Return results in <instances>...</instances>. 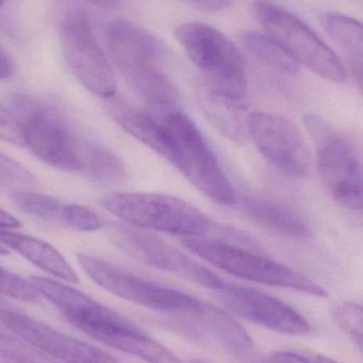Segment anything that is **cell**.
<instances>
[{"label": "cell", "mask_w": 363, "mask_h": 363, "mask_svg": "<svg viewBox=\"0 0 363 363\" xmlns=\"http://www.w3.org/2000/svg\"><path fill=\"white\" fill-rule=\"evenodd\" d=\"M11 104L23 129L25 146L40 161L100 183H119L126 178L121 160L79 133L67 116L50 102L19 93L12 96Z\"/></svg>", "instance_id": "obj_1"}, {"label": "cell", "mask_w": 363, "mask_h": 363, "mask_svg": "<svg viewBox=\"0 0 363 363\" xmlns=\"http://www.w3.org/2000/svg\"><path fill=\"white\" fill-rule=\"evenodd\" d=\"M109 57L126 82L151 108H173L178 102L174 83L160 68L161 45L140 26L117 19L106 33Z\"/></svg>", "instance_id": "obj_2"}, {"label": "cell", "mask_w": 363, "mask_h": 363, "mask_svg": "<svg viewBox=\"0 0 363 363\" xmlns=\"http://www.w3.org/2000/svg\"><path fill=\"white\" fill-rule=\"evenodd\" d=\"M159 121L172 147V164L200 192L223 205L237 202L232 183L193 121L176 108L159 111Z\"/></svg>", "instance_id": "obj_3"}, {"label": "cell", "mask_w": 363, "mask_h": 363, "mask_svg": "<svg viewBox=\"0 0 363 363\" xmlns=\"http://www.w3.org/2000/svg\"><path fill=\"white\" fill-rule=\"evenodd\" d=\"M100 204L123 223L141 230L183 238L205 236L210 230V220L202 211L168 194L117 192L104 196Z\"/></svg>", "instance_id": "obj_4"}, {"label": "cell", "mask_w": 363, "mask_h": 363, "mask_svg": "<svg viewBox=\"0 0 363 363\" xmlns=\"http://www.w3.org/2000/svg\"><path fill=\"white\" fill-rule=\"evenodd\" d=\"M77 260L94 283L139 306L185 320L194 326L208 308L209 303L187 292L130 274L95 256L80 253Z\"/></svg>", "instance_id": "obj_5"}, {"label": "cell", "mask_w": 363, "mask_h": 363, "mask_svg": "<svg viewBox=\"0 0 363 363\" xmlns=\"http://www.w3.org/2000/svg\"><path fill=\"white\" fill-rule=\"evenodd\" d=\"M175 36L204 72L207 91L243 101L247 80L242 55L225 34L207 23H187L177 28Z\"/></svg>", "instance_id": "obj_6"}, {"label": "cell", "mask_w": 363, "mask_h": 363, "mask_svg": "<svg viewBox=\"0 0 363 363\" xmlns=\"http://www.w3.org/2000/svg\"><path fill=\"white\" fill-rule=\"evenodd\" d=\"M183 247L205 262L229 274L247 281L296 290L324 298L326 291L319 284L285 264L260 255L234 243L207 237H190L181 240Z\"/></svg>", "instance_id": "obj_7"}, {"label": "cell", "mask_w": 363, "mask_h": 363, "mask_svg": "<svg viewBox=\"0 0 363 363\" xmlns=\"http://www.w3.org/2000/svg\"><path fill=\"white\" fill-rule=\"evenodd\" d=\"M57 28L62 52L77 80L98 97L114 98L117 78L87 11L75 2L64 4L57 16Z\"/></svg>", "instance_id": "obj_8"}, {"label": "cell", "mask_w": 363, "mask_h": 363, "mask_svg": "<svg viewBox=\"0 0 363 363\" xmlns=\"http://www.w3.org/2000/svg\"><path fill=\"white\" fill-rule=\"evenodd\" d=\"M256 16L266 34L298 64L332 83H345L347 70L338 55L298 16L268 0H258Z\"/></svg>", "instance_id": "obj_9"}, {"label": "cell", "mask_w": 363, "mask_h": 363, "mask_svg": "<svg viewBox=\"0 0 363 363\" xmlns=\"http://www.w3.org/2000/svg\"><path fill=\"white\" fill-rule=\"evenodd\" d=\"M305 123L315 143L318 172L326 191L345 208L362 211V164L353 145L318 115H308Z\"/></svg>", "instance_id": "obj_10"}, {"label": "cell", "mask_w": 363, "mask_h": 363, "mask_svg": "<svg viewBox=\"0 0 363 363\" xmlns=\"http://www.w3.org/2000/svg\"><path fill=\"white\" fill-rule=\"evenodd\" d=\"M110 233L113 242L124 253L147 266L183 277L212 292L225 281L153 233L125 223L113 224Z\"/></svg>", "instance_id": "obj_11"}, {"label": "cell", "mask_w": 363, "mask_h": 363, "mask_svg": "<svg viewBox=\"0 0 363 363\" xmlns=\"http://www.w3.org/2000/svg\"><path fill=\"white\" fill-rule=\"evenodd\" d=\"M247 134L260 155L283 174L305 178L313 167V155L300 128L283 115L257 112L247 115Z\"/></svg>", "instance_id": "obj_12"}, {"label": "cell", "mask_w": 363, "mask_h": 363, "mask_svg": "<svg viewBox=\"0 0 363 363\" xmlns=\"http://www.w3.org/2000/svg\"><path fill=\"white\" fill-rule=\"evenodd\" d=\"M213 294L232 313L273 332L289 336H306L310 333L306 318L266 292L224 281Z\"/></svg>", "instance_id": "obj_13"}, {"label": "cell", "mask_w": 363, "mask_h": 363, "mask_svg": "<svg viewBox=\"0 0 363 363\" xmlns=\"http://www.w3.org/2000/svg\"><path fill=\"white\" fill-rule=\"evenodd\" d=\"M0 324L60 363H121L104 350L59 332L15 307L0 313Z\"/></svg>", "instance_id": "obj_14"}, {"label": "cell", "mask_w": 363, "mask_h": 363, "mask_svg": "<svg viewBox=\"0 0 363 363\" xmlns=\"http://www.w3.org/2000/svg\"><path fill=\"white\" fill-rule=\"evenodd\" d=\"M106 108L107 112L121 129L172 164V147L168 134L156 117L114 98L108 99Z\"/></svg>", "instance_id": "obj_15"}, {"label": "cell", "mask_w": 363, "mask_h": 363, "mask_svg": "<svg viewBox=\"0 0 363 363\" xmlns=\"http://www.w3.org/2000/svg\"><path fill=\"white\" fill-rule=\"evenodd\" d=\"M0 245L17 252L34 266L58 279L70 284H77L79 281L78 275L67 260L46 241L28 235L10 232L6 228H0Z\"/></svg>", "instance_id": "obj_16"}, {"label": "cell", "mask_w": 363, "mask_h": 363, "mask_svg": "<svg viewBox=\"0 0 363 363\" xmlns=\"http://www.w3.org/2000/svg\"><path fill=\"white\" fill-rule=\"evenodd\" d=\"M242 207L251 221L276 234L296 239L311 236V228L306 220L288 205L264 199L246 198Z\"/></svg>", "instance_id": "obj_17"}, {"label": "cell", "mask_w": 363, "mask_h": 363, "mask_svg": "<svg viewBox=\"0 0 363 363\" xmlns=\"http://www.w3.org/2000/svg\"><path fill=\"white\" fill-rule=\"evenodd\" d=\"M200 99L205 116L224 138L234 143H242L249 138L247 115L242 101L217 95L206 89Z\"/></svg>", "instance_id": "obj_18"}, {"label": "cell", "mask_w": 363, "mask_h": 363, "mask_svg": "<svg viewBox=\"0 0 363 363\" xmlns=\"http://www.w3.org/2000/svg\"><path fill=\"white\" fill-rule=\"evenodd\" d=\"M324 27L349 60L358 83L362 81L363 29L357 19L340 13H328L323 18Z\"/></svg>", "instance_id": "obj_19"}, {"label": "cell", "mask_w": 363, "mask_h": 363, "mask_svg": "<svg viewBox=\"0 0 363 363\" xmlns=\"http://www.w3.org/2000/svg\"><path fill=\"white\" fill-rule=\"evenodd\" d=\"M241 40L256 59L278 72L293 74L300 69V65L286 52L285 49L266 33L246 31L242 33Z\"/></svg>", "instance_id": "obj_20"}, {"label": "cell", "mask_w": 363, "mask_h": 363, "mask_svg": "<svg viewBox=\"0 0 363 363\" xmlns=\"http://www.w3.org/2000/svg\"><path fill=\"white\" fill-rule=\"evenodd\" d=\"M12 200L23 213L46 221H61L64 204L57 198L29 190H17L12 194Z\"/></svg>", "instance_id": "obj_21"}, {"label": "cell", "mask_w": 363, "mask_h": 363, "mask_svg": "<svg viewBox=\"0 0 363 363\" xmlns=\"http://www.w3.org/2000/svg\"><path fill=\"white\" fill-rule=\"evenodd\" d=\"M0 363H60L33 345L0 328Z\"/></svg>", "instance_id": "obj_22"}, {"label": "cell", "mask_w": 363, "mask_h": 363, "mask_svg": "<svg viewBox=\"0 0 363 363\" xmlns=\"http://www.w3.org/2000/svg\"><path fill=\"white\" fill-rule=\"evenodd\" d=\"M339 328L353 340L358 349H362V307L356 302H345L334 313Z\"/></svg>", "instance_id": "obj_23"}, {"label": "cell", "mask_w": 363, "mask_h": 363, "mask_svg": "<svg viewBox=\"0 0 363 363\" xmlns=\"http://www.w3.org/2000/svg\"><path fill=\"white\" fill-rule=\"evenodd\" d=\"M0 296H9L14 300L23 303H32V304L40 303L42 298L30 281H26L23 277L1 267H0Z\"/></svg>", "instance_id": "obj_24"}, {"label": "cell", "mask_w": 363, "mask_h": 363, "mask_svg": "<svg viewBox=\"0 0 363 363\" xmlns=\"http://www.w3.org/2000/svg\"><path fill=\"white\" fill-rule=\"evenodd\" d=\"M61 222L79 232H95L104 226L102 218L89 207L79 204H64Z\"/></svg>", "instance_id": "obj_25"}, {"label": "cell", "mask_w": 363, "mask_h": 363, "mask_svg": "<svg viewBox=\"0 0 363 363\" xmlns=\"http://www.w3.org/2000/svg\"><path fill=\"white\" fill-rule=\"evenodd\" d=\"M0 182L6 186L27 190L36 186V179L30 170L0 151Z\"/></svg>", "instance_id": "obj_26"}, {"label": "cell", "mask_w": 363, "mask_h": 363, "mask_svg": "<svg viewBox=\"0 0 363 363\" xmlns=\"http://www.w3.org/2000/svg\"><path fill=\"white\" fill-rule=\"evenodd\" d=\"M0 140L15 145L25 147V136L18 121L11 111L0 104Z\"/></svg>", "instance_id": "obj_27"}, {"label": "cell", "mask_w": 363, "mask_h": 363, "mask_svg": "<svg viewBox=\"0 0 363 363\" xmlns=\"http://www.w3.org/2000/svg\"><path fill=\"white\" fill-rule=\"evenodd\" d=\"M194 8L206 12H220L232 4V0H181Z\"/></svg>", "instance_id": "obj_28"}, {"label": "cell", "mask_w": 363, "mask_h": 363, "mask_svg": "<svg viewBox=\"0 0 363 363\" xmlns=\"http://www.w3.org/2000/svg\"><path fill=\"white\" fill-rule=\"evenodd\" d=\"M14 72V65L8 55L0 52V80L10 78Z\"/></svg>", "instance_id": "obj_29"}, {"label": "cell", "mask_w": 363, "mask_h": 363, "mask_svg": "<svg viewBox=\"0 0 363 363\" xmlns=\"http://www.w3.org/2000/svg\"><path fill=\"white\" fill-rule=\"evenodd\" d=\"M21 226V222L16 218L13 217L11 213L4 209L0 208V228H6V230H12Z\"/></svg>", "instance_id": "obj_30"}, {"label": "cell", "mask_w": 363, "mask_h": 363, "mask_svg": "<svg viewBox=\"0 0 363 363\" xmlns=\"http://www.w3.org/2000/svg\"><path fill=\"white\" fill-rule=\"evenodd\" d=\"M85 1L106 10H117L121 6V0H85Z\"/></svg>", "instance_id": "obj_31"}, {"label": "cell", "mask_w": 363, "mask_h": 363, "mask_svg": "<svg viewBox=\"0 0 363 363\" xmlns=\"http://www.w3.org/2000/svg\"><path fill=\"white\" fill-rule=\"evenodd\" d=\"M251 363H287L281 360V358L276 357V356L273 354L270 357L261 358V359H255V360H249Z\"/></svg>", "instance_id": "obj_32"}, {"label": "cell", "mask_w": 363, "mask_h": 363, "mask_svg": "<svg viewBox=\"0 0 363 363\" xmlns=\"http://www.w3.org/2000/svg\"><path fill=\"white\" fill-rule=\"evenodd\" d=\"M12 304L8 302V301L4 300L1 296H0V313L1 311H6V309L12 308Z\"/></svg>", "instance_id": "obj_33"}, {"label": "cell", "mask_w": 363, "mask_h": 363, "mask_svg": "<svg viewBox=\"0 0 363 363\" xmlns=\"http://www.w3.org/2000/svg\"><path fill=\"white\" fill-rule=\"evenodd\" d=\"M315 363H338L332 360V358L326 357V356L320 355L315 358Z\"/></svg>", "instance_id": "obj_34"}, {"label": "cell", "mask_w": 363, "mask_h": 363, "mask_svg": "<svg viewBox=\"0 0 363 363\" xmlns=\"http://www.w3.org/2000/svg\"><path fill=\"white\" fill-rule=\"evenodd\" d=\"M4 254H8V249L4 245H0V255H4Z\"/></svg>", "instance_id": "obj_35"}, {"label": "cell", "mask_w": 363, "mask_h": 363, "mask_svg": "<svg viewBox=\"0 0 363 363\" xmlns=\"http://www.w3.org/2000/svg\"><path fill=\"white\" fill-rule=\"evenodd\" d=\"M189 363H209L205 362V360L198 359V358H193V359L190 360Z\"/></svg>", "instance_id": "obj_36"}, {"label": "cell", "mask_w": 363, "mask_h": 363, "mask_svg": "<svg viewBox=\"0 0 363 363\" xmlns=\"http://www.w3.org/2000/svg\"><path fill=\"white\" fill-rule=\"evenodd\" d=\"M4 1H6V0H0V6H1L2 4H4Z\"/></svg>", "instance_id": "obj_37"}]
</instances>
